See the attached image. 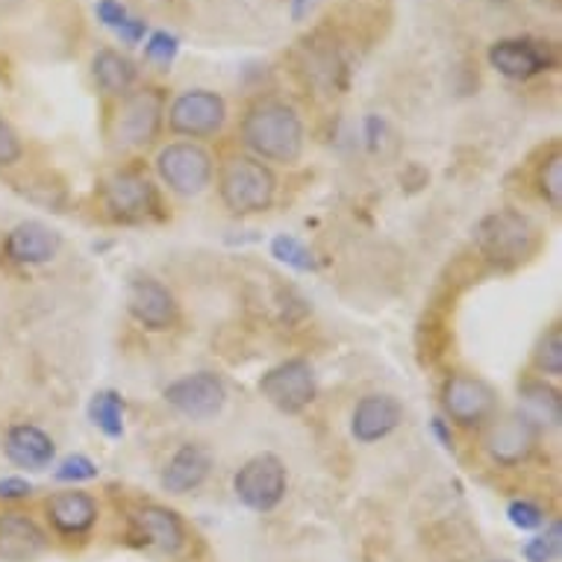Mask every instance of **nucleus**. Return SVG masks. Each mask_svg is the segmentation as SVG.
<instances>
[{
	"mask_svg": "<svg viewBox=\"0 0 562 562\" xmlns=\"http://www.w3.org/2000/svg\"><path fill=\"white\" fill-rule=\"evenodd\" d=\"M94 12H98V21H101L103 27L110 30H119L121 24L130 19L127 10H124V3H119V0H98Z\"/></svg>",
	"mask_w": 562,
	"mask_h": 562,
	"instance_id": "obj_33",
	"label": "nucleus"
},
{
	"mask_svg": "<svg viewBox=\"0 0 562 562\" xmlns=\"http://www.w3.org/2000/svg\"><path fill=\"white\" fill-rule=\"evenodd\" d=\"M47 548L42 527L21 513L0 516V560L3 562H33Z\"/></svg>",
	"mask_w": 562,
	"mask_h": 562,
	"instance_id": "obj_19",
	"label": "nucleus"
},
{
	"mask_svg": "<svg viewBox=\"0 0 562 562\" xmlns=\"http://www.w3.org/2000/svg\"><path fill=\"white\" fill-rule=\"evenodd\" d=\"M271 257L280 259L283 266L295 268V271H313L315 268V259L310 254V248L301 239H295V236H286V233H280L271 241Z\"/></svg>",
	"mask_w": 562,
	"mask_h": 562,
	"instance_id": "obj_27",
	"label": "nucleus"
},
{
	"mask_svg": "<svg viewBox=\"0 0 562 562\" xmlns=\"http://www.w3.org/2000/svg\"><path fill=\"white\" fill-rule=\"evenodd\" d=\"M310 7H313V0H292V15H295V21L304 19Z\"/></svg>",
	"mask_w": 562,
	"mask_h": 562,
	"instance_id": "obj_37",
	"label": "nucleus"
},
{
	"mask_svg": "<svg viewBox=\"0 0 562 562\" xmlns=\"http://www.w3.org/2000/svg\"><path fill=\"white\" fill-rule=\"evenodd\" d=\"M92 77L94 83L101 86V92L124 98V94L133 89V83H136V65L130 63L124 54H119V50H110V47H106V50H98V54H94Z\"/></svg>",
	"mask_w": 562,
	"mask_h": 562,
	"instance_id": "obj_23",
	"label": "nucleus"
},
{
	"mask_svg": "<svg viewBox=\"0 0 562 562\" xmlns=\"http://www.w3.org/2000/svg\"><path fill=\"white\" fill-rule=\"evenodd\" d=\"M213 157L194 142H171L157 154L159 180L175 194L194 198L213 183Z\"/></svg>",
	"mask_w": 562,
	"mask_h": 562,
	"instance_id": "obj_6",
	"label": "nucleus"
},
{
	"mask_svg": "<svg viewBox=\"0 0 562 562\" xmlns=\"http://www.w3.org/2000/svg\"><path fill=\"white\" fill-rule=\"evenodd\" d=\"M210 471H213V453L206 451L203 445L186 442L171 453L159 483H162L168 495H189V492L206 483Z\"/></svg>",
	"mask_w": 562,
	"mask_h": 562,
	"instance_id": "obj_17",
	"label": "nucleus"
},
{
	"mask_svg": "<svg viewBox=\"0 0 562 562\" xmlns=\"http://www.w3.org/2000/svg\"><path fill=\"white\" fill-rule=\"evenodd\" d=\"M115 33H119V38L124 45H138V42L145 38V33H148V24L138 19H127Z\"/></svg>",
	"mask_w": 562,
	"mask_h": 562,
	"instance_id": "obj_35",
	"label": "nucleus"
},
{
	"mask_svg": "<svg viewBox=\"0 0 562 562\" xmlns=\"http://www.w3.org/2000/svg\"><path fill=\"white\" fill-rule=\"evenodd\" d=\"M227 103L210 89L183 92L168 106V130L186 138H210L224 127Z\"/></svg>",
	"mask_w": 562,
	"mask_h": 562,
	"instance_id": "obj_10",
	"label": "nucleus"
},
{
	"mask_svg": "<svg viewBox=\"0 0 562 562\" xmlns=\"http://www.w3.org/2000/svg\"><path fill=\"white\" fill-rule=\"evenodd\" d=\"M289 474L286 465L274 453H257L250 457L233 477V492L236 498L254 513H271L286 498Z\"/></svg>",
	"mask_w": 562,
	"mask_h": 562,
	"instance_id": "obj_5",
	"label": "nucleus"
},
{
	"mask_svg": "<svg viewBox=\"0 0 562 562\" xmlns=\"http://www.w3.org/2000/svg\"><path fill=\"white\" fill-rule=\"evenodd\" d=\"M533 366L548 378H562V327L551 324L542 333V339L536 341Z\"/></svg>",
	"mask_w": 562,
	"mask_h": 562,
	"instance_id": "obj_26",
	"label": "nucleus"
},
{
	"mask_svg": "<svg viewBox=\"0 0 562 562\" xmlns=\"http://www.w3.org/2000/svg\"><path fill=\"white\" fill-rule=\"evenodd\" d=\"M47 518L56 533L83 536L98 521V504L89 492H80V488L56 492L54 498L47 501Z\"/></svg>",
	"mask_w": 562,
	"mask_h": 562,
	"instance_id": "obj_20",
	"label": "nucleus"
},
{
	"mask_svg": "<svg viewBox=\"0 0 562 562\" xmlns=\"http://www.w3.org/2000/svg\"><path fill=\"white\" fill-rule=\"evenodd\" d=\"M101 201L110 218L133 224L148 218L157 210V189L136 168H121V171L103 177Z\"/></svg>",
	"mask_w": 562,
	"mask_h": 562,
	"instance_id": "obj_7",
	"label": "nucleus"
},
{
	"mask_svg": "<svg viewBox=\"0 0 562 562\" xmlns=\"http://www.w3.org/2000/svg\"><path fill=\"white\" fill-rule=\"evenodd\" d=\"M180 54V38L175 33H166V30H157L154 36L145 42V59L154 65H171Z\"/></svg>",
	"mask_w": 562,
	"mask_h": 562,
	"instance_id": "obj_30",
	"label": "nucleus"
},
{
	"mask_svg": "<svg viewBox=\"0 0 562 562\" xmlns=\"http://www.w3.org/2000/svg\"><path fill=\"white\" fill-rule=\"evenodd\" d=\"M98 462H92L83 453H71V457H65L59 465H56L54 477L59 483H86V480L98 477Z\"/></svg>",
	"mask_w": 562,
	"mask_h": 562,
	"instance_id": "obj_29",
	"label": "nucleus"
},
{
	"mask_svg": "<svg viewBox=\"0 0 562 562\" xmlns=\"http://www.w3.org/2000/svg\"><path fill=\"white\" fill-rule=\"evenodd\" d=\"M477 248L480 254L498 268H516L533 257L539 248V233L516 210H498V213L486 215L477 224Z\"/></svg>",
	"mask_w": 562,
	"mask_h": 562,
	"instance_id": "obj_3",
	"label": "nucleus"
},
{
	"mask_svg": "<svg viewBox=\"0 0 562 562\" xmlns=\"http://www.w3.org/2000/svg\"><path fill=\"white\" fill-rule=\"evenodd\" d=\"M89 418L103 436L121 439L124 436V401L119 392H112V389L94 392V397L89 401Z\"/></svg>",
	"mask_w": 562,
	"mask_h": 562,
	"instance_id": "obj_24",
	"label": "nucleus"
},
{
	"mask_svg": "<svg viewBox=\"0 0 562 562\" xmlns=\"http://www.w3.org/2000/svg\"><path fill=\"white\" fill-rule=\"evenodd\" d=\"M21 154H24V148H21L19 133L12 130L10 121L0 119V168L15 166L21 159Z\"/></svg>",
	"mask_w": 562,
	"mask_h": 562,
	"instance_id": "obj_32",
	"label": "nucleus"
},
{
	"mask_svg": "<svg viewBox=\"0 0 562 562\" xmlns=\"http://www.w3.org/2000/svg\"><path fill=\"white\" fill-rule=\"evenodd\" d=\"M527 562H557L562 553V525L560 521H553L544 533L533 536L530 542L521 548Z\"/></svg>",
	"mask_w": 562,
	"mask_h": 562,
	"instance_id": "obj_28",
	"label": "nucleus"
},
{
	"mask_svg": "<svg viewBox=\"0 0 562 562\" xmlns=\"http://www.w3.org/2000/svg\"><path fill=\"white\" fill-rule=\"evenodd\" d=\"M536 186H539V194L544 198V203L551 210H560L562 206V154L560 148H553L548 157L539 162L536 168Z\"/></svg>",
	"mask_w": 562,
	"mask_h": 562,
	"instance_id": "obj_25",
	"label": "nucleus"
},
{
	"mask_svg": "<svg viewBox=\"0 0 562 562\" xmlns=\"http://www.w3.org/2000/svg\"><path fill=\"white\" fill-rule=\"evenodd\" d=\"M130 533L133 539L162 553H177L186 544V525L175 509L145 504L130 513Z\"/></svg>",
	"mask_w": 562,
	"mask_h": 562,
	"instance_id": "obj_15",
	"label": "nucleus"
},
{
	"mask_svg": "<svg viewBox=\"0 0 562 562\" xmlns=\"http://www.w3.org/2000/svg\"><path fill=\"white\" fill-rule=\"evenodd\" d=\"M488 65L509 80H533L551 68L553 54L536 38H501L488 47Z\"/></svg>",
	"mask_w": 562,
	"mask_h": 562,
	"instance_id": "obj_14",
	"label": "nucleus"
},
{
	"mask_svg": "<svg viewBox=\"0 0 562 562\" xmlns=\"http://www.w3.org/2000/svg\"><path fill=\"white\" fill-rule=\"evenodd\" d=\"M33 495V486H30L24 477H3L0 480V498L3 501H21Z\"/></svg>",
	"mask_w": 562,
	"mask_h": 562,
	"instance_id": "obj_34",
	"label": "nucleus"
},
{
	"mask_svg": "<svg viewBox=\"0 0 562 562\" xmlns=\"http://www.w3.org/2000/svg\"><path fill=\"white\" fill-rule=\"evenodd\" d=\"M315 392H318V386H315L313 366L301 357L280 362L259 378V395L286 415L304 413L306 406L315 401Z\"/></svg>",
	"mask_w": 562,
	"mask_h": 562,
	"instance_id": "obj_8",
	"label": "nucleus"
},
{
	"mask_svg": "<svg viewBox=\"0 0 562 562\" xmlns=\"http://www.w3.org/2000/svg\"><path fill=\"white\" fill-rule=\"evenodd\" d=\"M274 171L254 157H231L218 168V198L233 215L266 213L274 203Z\"/></svg>",
	"mask_w": 562,
	"mask_h": 562,
	"instance_id": "obj_2",
	"label": "nucleus"
},
{
	"mask_svg": "<svg viewBox=\"0 0 562 562\" xmlns=\"http://www.w3.org/2000/svg\"><path fill=\"white\" fill-rule=\"evenodd\" d=\"M162 397H166L168 406H175L177 413L186 415V418L206 422V418L222 413L224 401H227V389H224V380L213 371H194V374L175 380L162 392Z\"/></svg>",
	"mask_w": 562,
	"mask_h": 562,
	"instance_id": "obj_12",
	"label": "nucleus"
},
{
	"mask_svg": "<svg viewBox=\"0 0 562 562\" xmlns=\"http://www.w3.org/2000/svg\"><path fill=\"white\" fill-rule=\"evenodd\" d=\"M3 451L10 457L12 465L27 471H45L56 457L54 439L36 425H15L7 434Z\"/></svg>",
	"mask_w": 562,
	"mask_h": 562,
	"instance_id": "obj_21",
	"label": "nucleus"
},
{
	"mask_svg": "<svg viewBox=\"0 0 562 562\" xmlns=\"http://www.w3.org/2000/svg\"><path fill=\"white\" fill-rule=\"evenodd\" d=\"M241 142L250 154L280 166H295L304 154V121L289 103L266 98L241 119Z\"/></svg>",
	"mask_w": 562,
	"mask_h": 562,
	"instance_id": "obj_1",
	"label": "nucleus"
},
{
	"mask_svg": "<svg viewBox=\"0 0 562 562\" xmlns=\"http://www.w3.org/2000/svg\"><path fill=\"white\" fill-rule=\"evenodd\" d=\"M539 439H542V430L530 425L525 415L516 409V413L488 418L483 448L492 457V462L513 469V465H521V462L533 457V451L539 448Z\"/></svg>",
	"mask_w": 562,
	"mask_h": 562,
	"instance_id": "obj_9",
	"label": "nucleus"
},
{
	"mask_svg": "<svg viewBox=\"0 0 562 562\" xmlns=\"http://www.w3.org/2000/svg\"><path fill=\"white\" fill-rule=\"evenodd\" d=\"M442 409L453 425L477 427L495 415V392L477 374L457 371V374L445 380Z\"/></svg>",
	"mask_w": 562,
	"mask_h": 562,
	"instance_id": "obj_11",
	"label": "nucleus"
},
{
	"mask_svg": "<svg viewBox=\"0 0 562 562\" xmlns=\"http://www.w3.org/2000/svg\"><path fill=\"white\" fill-rule=\"evenodd\" d=\"M404 418V406L392 395H366L353 406L350 415V436L362 445L380 442L389 434H395Z\"/></svg>",
	"mask_w": 562,
	"mask_h": 562,
	"instance_id": "obj_16",
	"label": "nucleus"
},
{
	"mask_svg": "<svg viewBox=\"0 0 562 562\" xmlns=\"http://www.w3.org/2000/svg\"><path fill=\"white\" fill-rule=\"evenodd\" d=\"M507 518H509V525L518 527V530H539V527L544 525L542 507L527 498L513 501V504L507 507Z\"/></svg>",
	"mask_w": 562,
	"mask_h": 562,
	"instance_id": "obj_31",
	"label": "nucleus"
},
{
	"mask_svg": "<svg viewBox=\"0 0 562 562\" xmlns=\"http://www.w3.org/2000/svg\"><path fill=\"white\" fill-rule=\"evenodd\" d=\"M501 562H504V560H501Z\"/></svg>",
	"mask_w": 562,
	"mask_h": 562,
	"instance_id": "obj_38",
	"label": "nucleus"
},
{
	"mask_svg": "<svg viewBox=\"0 0 562 562\" xmlns=\"http://www.w3.org/2000/svg\"><path fill=\"white\" fill-rule=\"evenodd\" d=\"M434 434L436 436H439V442H442L445 445V448H451V434H448V427H445V422H442V418H436V422H434Z\"/></svg>",
	"mask_w": 562,
	"mask_h": 562,
	"instance_id": "obj_36",
	"label": "nucleus"
},
{
	"mask_svg": "<svg viewBox=\"0 0 562 562\" xmlns=\"http://www.w3.org/2000/svg\"><path fill=\"white\" fill-rule=\"evenodd\" d=\"M166 119V98L159 89H138L127 92L112 112L110 138L112 145L121 150L148 148L150 142L159 136Z\"/></svg>",
	"mask_w": 562,
	"mask_h": 562,
	"instance_id": "obj_4",
	"label": "nucleus"
},
{
	"mask_svg": "<svg viewBox=\"0 0 562 562\" xmlns=\"http://www.w3.org/2000/svg\"><path fill=\"white\" fill-rule=\"evenodd\" d=\"M63 248V236L42 222H24L7 236V257L19 266H45Z\"/></svg>",
	"mask_w": 562,
	"mask_h": 562,
	"instance_id": "obj_18",
	"label": "nucleus"
},
{
	"mask_svg": "<svg viewBox=\"0 0 562 562\" xmlns=\"http://www.w3.org/2000/svg\"><path fill=\"white\" fill-rule=\"evenodd\" d=\"M518 413L525 415L530 425L539 430H553L562 422V397L560 392L542 380H527L521 386V401H518Z\"/></svg>",
	"mask_w": 562,
	"mask_h": 562,
	"instance_id": "obj_22",
	"label": "nucleus"
},
{
	"mask_svg": "<svg viewBox=\"0 0 562 562\" xmlns=\"http://www.w3.org/2000/svg\"><path fill=\"white\" fill-rule=\"evenodd\" d=\"M127 313L145 330L166 333L177 324V301L166 283H159L157 277L142 274L127 283Z\"/></svg>",
	"mask_w": 562,
	"mask_h": 562,
	"instance_id": "obj_13",
	"label": "nucleus"
}]
</instances>
